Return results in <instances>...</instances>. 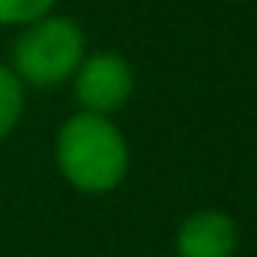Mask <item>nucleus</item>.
<instances>
[{
    "label": "nucleus",
    "mask_w": 257,
    "mask_h": 257,
    "mask_svg": "<svg viewBox=\"0 0 257 257\" xmlns=\"http://www.w3.org/2000/svg\"><path fill=\"white\" fill-rule=\"evenodd\" d=\"M53 159L76 191L109 195L128 175V142L109 115L76 112L56 132Z\"/></svg>",
    "instance_id": "obj_1"
},
{
    "label": "nucleus",
    "mask_w": 257,
    "mask_h": 257,
    "mask_svg": "<svg viewBox=\"0 0 257 257\" xmlns=\"http://www.w3.org/2000/svg\"><path fill=\"white\" fill-rule=\"evenodd\" d=\"M86 60V33L73 17L46 14L23 27L10 50V69L23 86L53 89L66 83Z\"/></svg>",
    "instance_id": "obj_2"
},
{
    "label": "nucleus",
    "mask_w": 257,
    "mask_h": 257,
    "mask_svg": "<svg viewBox=\"0 0 257 257\" xmlns=\"http://www.w3.org/2000/svg\"><path fill=\"white\" fill-rule=\"evenodd\" d=\"M132 89H136V73L125 56L115 50L86 53V60L73 73V92L79 102V112L109 115L125 106Z\"/></svg>",
    "instance_id": "obj_3"
},
{
    "label": "nucleus",
    "mask_w": 257,
    "mask_h": 257,
    "mask_svg": "<svg viewBox=\"0 0 257 257\" xmlns=\"http://www.w3.org/2000/svg\"><path fill=\"white\" fill-rule=\"evenodd\" d=\"M241 234L231 214L204 208L178 224L175 234V254L178 257H234Z\"/></svg>",
    "instance_id": "obj_4"
},
{
    "label": "nucleus",
    "mask_w": 257,
    "mask_h": 257,
    "mask_svg": "<svg viewBox=\"0 0 257 257\" xmlns=\"http://www.w3.org/2000/svg\"><path fill=\"white\" fill-rule=\"evenodd\" d=\"M27 106V86L14 76L7 63H0V142L20 125Z\"/></svg>",
    "instance_id": "obj_5"
},
{
    "label": "nucleus",
    "mask_w": 257,
    "mask_h": 257,
    "mask_svg": "<svg viewBox=\"0 0 257 257\" xmlns=\"http://www.w3.org/2000/svg\"><path fill=\"white\" fill-rule=\"evenodd\" d=\"M56 0H0V27H30L53 14Z\"/></svg>",
    "instance_id": "obj_6"
}]
</instances>
